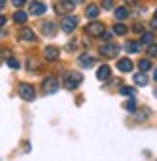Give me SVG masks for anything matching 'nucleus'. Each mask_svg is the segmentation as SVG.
<instances>
[{"label": "nucleus", "mask_w": 157, "mask_h": 161, "mask_svg": "<svg viewBox=\"0 0 157 161\" xmlns=\"http://www.w3.org/2000/svg\"><path fill=\"white\" fill-rule=\"evenodd\" d=\"M74 8H76V2H74V0H54V12H57L58 16L70 14Z\"/></svg>", "instance_id": "f257e3e1"}, {"label": "nucleus", "mask_w": 157, "mask_h": 161, "mask_svg": "<svg viewBox=\"0 0 157 161\" xmlns=\"http://www.w3.org/2000/svg\"><path fill=\"white\" fill-rule=\"evenodd\" d=\"M82 82H84V76L80 72H68L64 76V87L66 89H76Z\"/></svg>", "instance_id": "f03ea898"}, {"label": "nucleus", "mask_w": 157, "mask_h": 161, "mask_svg": "<svg viewBox=\"0 0 157 161\" xmlns=\"http://www.w3.org/2000/svg\"><path fill=\"white\" fill-rule=\"evenodd\" d=\"M103 33H105V25L101 21H91V24L85 25V35L89 37H103Z\"/></svg>", "instance_id": "7ed1b4c3"}, {"label": "nucleus", "mask_w": 157, "mask_h": 161, "mask_svg": "<svg viewBox=\"0 0 157 161\" xmlns=\"http://www.w3.org/2000/svg\"><path fill=\"white\" fill-rule=\"evenodd\" d=\"M99 53L107 56V58H113V56H118L120 53V45H115V43H107V45H101Z\"/></svg>", "instance_id": "20e7f679"}, {"label": "nucleus", "mask_w": 157, "mask_h": 161, "mask_svg": "<svg viewBox=\"0 0 157 161\" xmlns=\"http://www.w3.org/2000/svg\"><path fill=\"white\" fill-rule=\"evenodd\" d=\"M18 93H19V97H21V99H25V101H33V99H35V87L29 86V84H19Z\"/></svg>", "instance_id": "39448f33"}, {"label": "nucleus", "mask_w": 157, "mask_h": 161, "mask_svg": "<svg viewBox=\"0 0 157 161\" xmlns=\"http://www.w3.org/2000/svg\"><path fill=\"white\" fill-rule=\"evenodd\" d=\"M58 80L57 78H52V76H49V78H45L43 80V93H57L58 91Z\"/></svg>", "instance_id": "423d86ee"}, {"label": "nucleus", "mask_w": 157, "mask_h": 161, "mask_svg": "<svg viewBox=\"0 0 157 161\" xmlns=\"http://www.w3.org/2000/svg\"><path fill=\"white\" fill-rule=\"evenodd\" d=\"M76 27H78V18H76V16H66V18L62 19V31L72 33Z\"/></svg>", "instance_id": "0eeeda50"}, {"label": "nucleus", "mask_w": 157, "mask_h": 161, "mask_svg": "<svg viewBox=\"0 0 157 161\" xmlns=\"http://www.w3.org/2000/svg\"><path fill=\"white\" fill-rule=\"evenodd\" d=\"M57 31H58V27H57L54 21H45V24L41 25V33H43V35H47V37L57 35Z\"/></svg>", "instance_id": "6e6552de"}, {"label": "nucleus", "mask_w": 157, "mask_h": 161, "mask_svg": "<svg viewBox=\"0 0 157 161\" xmlns=\"http://www.w3.org/2000/svg\"><path fill=\"white\" fill-rule=\"evenodd\" d=\"M58 54H60V51H58V47H54V45H51V47H45V51H43V56H45L49 62L57 60Z\"/></svg>", "instance_id": "1a4fd4ad"}, {"label": "nucleus", "mask_w": 157, "mask_h": 161, "mask_svg": "<svg viewBox=\"0 0 157 161\" xmlns=\"http://www.w3.org/2000/svg\"><path fill=\"white\" fill-rule=\"evenodd\" d=\"M45 12H47V6L43 2H31L29 4V14L31 16H43Z\"/></svg>", "instance_id": "9d476101"}, {"label": "nucleus", "mask_w": 157, "mask_h": 161, "mask_svg": "<svg viewBox=\"0 0 157 161\" xmlns=\"http://www.w3.org/2000/svg\"><path fill=\"white\" fill-rule=\"evenodd\" d=\"M19 39H21V41H29V43H33V41H37V35L33 33L31 27H24V29L19 31Z\"/></svg>", "instance_id": "9b49d317"}, {"label": "nucleus", "mask_w": 157, "mask_h": 161, "mask_svg": "<svg viewBox=\"0 0 157 161\" xmlns=\"http://www.w3.org/2000/svg\"><path fill=\"white\" fill-rule=\"evenodd\" d=\"M116 68H118V72H132L134 64H132L130 58H120V60L116 62Z\"/></svg>", "instance_id": "f8f14e48"}, {"label": "nucleus", "mask_w": 157, "mask_h": 161, "mask_svg": "<svg viewBox=\"0 0 157 161\" xmlns=\"http://www.w3.org/2000/svg\"><path fill=\"white\" fill-rule=\"evenodd\" d=\"M109 78H111V68H109V66H99V68H97V80H101V82H107Z\"/></svg>", "instance_id": "ddd939ff"}, {"label": "nucleus", "mask_w": 157, "mask_h": 161, "mask_svg": "<svg viewBox=\"0 0 157 161\" xmlns=\"http://www.w3.org/2000/svg\"><path fill=\"white\" fill-rule=\"evenodd\" d=\"M78 62H80V66H84V68H91L95 64V58H93V56H89V54H80Z\"/></svg>", "instance_id": "4468645a"}, {"label": "nucleus", "mask_w": 157, "mask_h": 161, "mask_svg": "<svg viewBox=\"0 0 157 161\" xmlns=\"http://www.w3.org/2000/svg\"><path fill=\"white\" fill-rule=\"evenodd\" d=\"M148 82H149L148 74H143V72L134 74V84H136V86H148Z\"/></svg>", "instance_id": "2eb2a0df"}, {"label": "nucleus", "mask_w": 157, "mask_h": 161, "mask_svg": "<svg viewBox=\"0 0 157 161\" xmlns=\"http://www.w3.org/2000/svg\"><path fill=\"white\" fill-rule=\"evenodd\" d=\"M99 12H101V10H99V6H95V4H89V6H87V10H85V16H87L89 19H95V18L99 16Z\"/></svg>", "instance_id": "dca6fc26"}, {"label": "nucleus", "mask_w": 157, "mask_h": 161, "mask_svg": "<svg viewBox=\"0 0 157 161\" xmlns=\"http://www.w3.org/2000/svg\"><path fill=\"white\" fill-rule=\"evenodd\" d=\"M128 14H130V12H128V8H124V6H120V8L115 10V18H116V19H126Z\"/></svg>", "instance_id": "f3484780"}, {"label": "nucleus", "mask_w": 157, "mask_h": 161, "mask_svg": "<svg viewBox=\"0 0 157 161\" xmlns=\"http://www.w3.org/2000/svg\"><path fill=\"white\" fill-rule=\"evenodd\" d=\"M118 93H120V95H126V97H134V95H136V89L130 87V86H122V87L118 89Z\"/></svg>", "instance_id": "a211bd4d"}, {"label": "nucleus", "mask_w": 157, "mask_h": 161, "mask_svg": "<svg viewBox=\"0 0 157 161\" xmlns=\"http://www.w3.org/2000/svg\"><path fill=\"white\" fill-rule=\"evenodd\" d=\"M14 21H16V24H25V21H27V14L24 12V10H18V12L14 14Z\"/></svg>", "instance_id": "6ab92c4d"}, {"label": "nucleus", "mask_w": 157, "mask_h": 161, "mask_svg": "<svg viewBox=\"0 0 157 161\" xmlns=\"http://www.w3.org/2000/svg\"><path fill=\"white\" fill-rule=\"evenodd\" d=\"M138 68H140L143 74H145V72H149V70H151V60H149V58L140 60V62H138Z\"/></svg>", "instance_id": "aec40b11"}, {"label": "nucleus", "mask_w": 157, "mask_h": 161, "mask_svg": "<svg viewBox=\"0 0 157 161\" xmlns=\"http://www.w3.org/2000/svg\"><path fill=\"white\" fill-rule=\"evenodd\" d=\"M126 51H128V53H140V51H142V45H140V43H132V41H130V43L126 45Z\"/></svg>", "instance_id": "412c9836"}, {"label": "nucleus", "mask_w": 157, "mask_h": 161, "mask_svg": "<svg viewBox=\"0 0 157 161\" xmlns=\"http://www.w3.org/2000/svg\"><path fill=\"white\" fill-rule=\"evenodd\" d=\"M115 33H116V35H126V33H128V27L124 25V24H116L115 25V29H113Z\"/></svg>", "instance_id": "4be33fe9"}, {"label": "nucleus", "mask_w": 157, "mask_h": 161, "mask_svg": "<svg viewBox=\"0 0 157 161\" xmlns=\"http://www.w3.org/2000/svg\"><path fill=\"white\" fill-rule=\"evenodd\" d=\"M134 113H136V119L138 120H145V119L149 117V109H142V111H134Z\"/></svg>", "instance_id": "5701e85b"}, {"label": "nucleus", "mask_w": 157, "mask_h": 161, "mask_svg": "<svg viewBox=\"0 0 157 161\" xmlns=\"http://www.w3.org/2000/svg\"><path fill=\"white\" fill-rule=\"evenodd\" d=\"M142 43L149 47V45L153 43V35H151V33H148V31H145V33H142Z\"/></svg>", "instance_id": "b1692460"}, {"label": "nucleus", "mask_w": 157, "mask_h": 161, "mask_svg": "<svg viewBox=\"0 0 157 161\" xmlns=\"http://www.w3.org/2000/svg\"><path fill=\"white\" fill-rule=\"evenodd\" d=\"M8 66H10V68H14V70H18V68H19V60L14 58V56H10V58H8Z\"/></svg>", "instance_id": "393cba45"}, {"label": "nucleus", "mask_w": 157, "mask_h": 161, "mask_svg": "<svg viewBox=\"0 0 157 161\" xmlns=\"http://www.w3.org/2000/svg\"><path fill=\"white\" fill-rule=\"evenodd\" d=\"M124 107H126V111L134 113V111H136V103H134V99H128V101L124 103Z\"/></svg>", "instance_id": "a878e982"}, {"label": "nucleus", "mask_w": 157, "mask_h": 161, "mask_svg": "<svg viewBox=\"0 0 157 161\" xmlns=\"http://www.w3.org/2000/svg\"><path fill=\"white\" fill-rule=\"evenodd\" d=\"M148 56H157V45L155 43H151L148 47Z\"/></svg>", "instance_id": "bb28decb"}, {"label": "nucleus", "mask_w": 157, "mask_h": 161, "mask_svg": "<svg viewBox=\"0 0 157 161\" xmlns=\"http://www.w3.org/2000/svg\"><path fill=\"white\" fill-rule=\"evenodd\" d=\"M101 6H103L105 10H111L115 4H113V0H103V2H101Z\"/></svg>", "instance_id": "cd10ccee"}, {"label": "nucleus", "mask_w": 157, "mask_h": 161, "mask_svg": "<svg viewBox=\"0 0 157 161\" xmlns=\"http://www.w3.org/2000/svg\"><path fill=\"white\" fill-rule=\"evenodd\" d=\"M25 2H27V0H12V4H14L16 8H21V6H25Z\"/></svg>", "instance_id": "c85d7f7f"}, {"label": "nucleus", "mask_w": 157, "mask_h": 161, "mask_svg": "<svg viewBox=\"0 0 157 161\" xmlns=\"http://www.w3.org/2000/svg\"><path fill=\"white\" fill-rule=\"evenodd\" d=\"M134 33H143V25H142V24L134 25Z\"/></svg>", "instance_id": "c756f323"}, {"label": "nucleus", "mask_w": 157, "mask_h": 161, "mask_svg": "<svg viewBox=\"0 0 157 161\" xmlns=\"http://www.w3.org/2000/svg\"><path fill=\"white\" fill-rule=\"evenodd\" d=\"M6 24V16H0V27H2Z\"/></svg>", "instance_id": "7c9ffc66"}, {"label": "nucleus", "mask_w": 157, "mask_h": 161, "mask_svg": "<svg viewBox=\"0 0 157 161\" xmlns=\"http://www.w3.org/2000/svg\"><path fill=\"white\" fill-rule=\"evenodd\" d=\"M153 78H155V80H157V68H155V72H153Z\"/></svg>", "instance_id": "2f4dec72"}, {"label": "nucleus", "mask_w": 157, "mask_h": 161, "mask_svg": "<svg viewBox=\"0 0 157 161\" xmlns=\"http://www.w3.org/2000/svg\"><path fill=\"white\" fill-rule=\"evenodd\" d=\"M2 4H6V0H0V6H2Z\"/></svg>", "instance_id": "473e14b6"}, {"label": "nucleus", "mask_w": 157, "mask_h": 161, "mask_svg": "<svg viewBox=\"0 0 157 161\" xmlns=\"http://www.w3.org/2000/svg\"><path fill=\"white\" fill-rule=\"evenodd\" d=\"M153 19H155V21H157V12H155V18H153Z\"/></svg>", "instance_id": "72a5a7b5"}, {"label": "nucleus", "mask_w": 157, "mask_h": 161, "mask_svg": "<svg viewBox=\"0 0 157 161\" xmlns=\"http://www.w3.org/2000/svg\"><path fill=\"white\" fill-rule=\"evenodd\" d=\"M155 97H157V87H155Z\"/></svg>", "instance_id": "f704fd0d"}]
</instances>
